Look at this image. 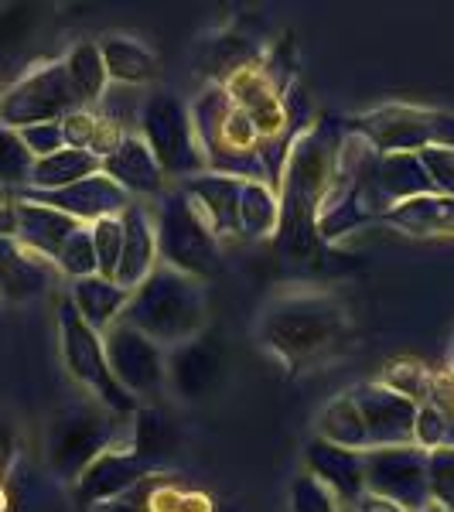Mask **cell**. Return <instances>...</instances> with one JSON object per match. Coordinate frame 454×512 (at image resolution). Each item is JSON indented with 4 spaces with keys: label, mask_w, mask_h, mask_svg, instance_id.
Wrapping results in <instances>:
<instances>
[{
    "label": "cell",
    "mask_w": 454,
    "mask_h": 512,
    "mask_svg": "<svg viewBox=\"0 0 454 512\" xmlns=\"http://www.w3.org/2000/svg\"><path fill=\"white\" fill-rule=\"evenodd\" d=\"M21 144L28 147V154L35 161L41 158H52L65 147V137H62V123H38V127H24L18 130Z\"/></svg>",
    "instance_id": "obj_29"
},
{
    "label": "cell",
    "mask_w": 454,
    "mask_h": 512,
    "mask_svg": "<svg viewBox=\"0 0 454 512\" xmlns=\"http://www.w3.org/2000/svg\"><path fill=\"white\" fill-rule=\"evenodd\" d=\"M420 164H424L427 178H434L437 188H444V192L454 195V147H424L420 151Z\"/></svg>",
    "instance_id": "obj_30"
},
{
    "label": "cell",
    "mask_w": 454,
    "mask_h": 512,
    "mask_svg": "<svg viewBox=\"0 0 454 512\" xmlns=\"http://www.w3.org/2000/svg\"><path fill=\"white\" fill-rule=\"evenodd\" d=\"M427 489L441 499L444 512H454V451H437L427 458Z\"/></svg>",
    "instance_id": "obj_28"
},
{
    "label": "cell",
    "mask_w": 454,
    "mask_h": 512,
    "mask_svg": "<svg viewBox=\"0 0 454 512\" xmlns=\"http://www.w3.org/2000/svg\"><path fill=\"white\" fill-rule=\"evenodd\" d=\"M0 509H4V489H0Z\"/></svg>",
    "instance_id": "obj_36"
},
{
    "label": "cell",
    "mask_w": 454,
    "mask_h": 512,
    "mask_svg": "<svg viewBox=\"0 0 454 512\" xmlns=\"http://www.w3.org/2000/svg\"><path fill=\"white\" fill-rule=\"evenodd\" d=\"M35 158L21 144L18 130L0 127V181H28Z\"/></svg>",
    "instance_id": "obj_27"
},
{
    "label": "cell",
    "mask_w": 454,
    "mask_h": 512,
    "mask_svg": "<svg viewBox=\"0 0 454 512\" xmlns=\"http://www.w3.org/2000/svg\"><path fill=\"white\" fill-rule=\"evenodd\" d=\"M55 260H59V267L65 270V274H72V277H79V280L96 277L99 267H96V250H93V233L79 226L76 233L65 239V246L59 250Z\"/></svg>",
    "instance_id": "obj_25"
},
{
    "label": "cell",
    "mask_w": 454,
    "mask_h": 512,
    "mask_svg": "<svg viewBox=\"0 0 454 512\" xmlns=\"http://www.w3.org/2000/svg\"><path fill=\"white\" fill-rule=\"evenodd\" d=\"M427 512H444V509H427Z\"/></svg>",
    "instance_id": "obj_37"
},
{
    "label": "cell",
    "mask_w": 454,
    "mask_h": 512,
    "mask_svg": "<svg viewBox=\"0 0 454 512\" xmlns=\"http://www.w3.org/2000/svg\"><path fill=\"white\" fill-rule=\"evenodd\" d=\"M120 222H123V250H120V267L113 274V284H120L123 291H134L154 270V229L137 205H127Z\"/></svg>",
    "instance_id": "obj_11"
},
{
    "label": "cell",
    "mask_w": 454,
    "mask_h": 512,
    "mask_svg": "<svg viewBox=\"0 0 454 512\" xmlns=\"http://www.w3.org/2000/svg\"><path fill=\"white\" fill-rule=\"evenodd\" d=\"M294 512H335V506H332V499H328L325 485L304 478L294 489Z\"/></svg>",
    "instance_id": "obj_31"
},
{
    "label": "cell",
    "mask_w": 454,
    "mask_h": 512,
    "mask_svg": "<svg viewBox=\"0 0 454 512\" xmlns=\"http://www.w3.org/2000/svg\"><path fill=\"white\" fill-rule=\"evenodd\" d=\"M79 110V99L72 93L65 62H48L28 72L7 96H0V123L14 130L38 127V123H55Z\"/></svg>",
    "instance_id": "obj_3"
},
{
    "label": "cell",
    "mask_w": 454,
    "mask_h": 512,
    "mask_svg": "<svg viewBox=\"0 0 454 512\" xmlns=\"http://www.w3.org/2000/svg\"><path fill=\"white\" fill-rule=\"evenodd\" d=\"M103 352H106V362H110L113 376H117V383L130 396H151L154 390H161L168 369H164L158 342L140 335L127 321H120V325H113L110 332H106Z\"/></svg>",
    "instance_id": "obj_6"
},
{
    "label": "cell",
    "mask_w": 454,
    "mask_h": 512,
    "mask_svg": "<svg viewBox=\"0 0 454 512\" xmlns=\"http://www.w3.org/2000/svg\"><path fill=\"white\" fill-rule=\"evenodd\" d=\"M127 301H130V291H123L120 284H113V280H106L99 274L79 280L76 291H72V304H76L79 318L86 321L93 332L110 325V321L127 308Z\"/></svg>",
    "instance_id": "obj_17"
},
{
    "label": "cell",
    "mask_w": 454,
    "mask_h": 512,
    "mask_svg": "<svg viewBox=\"0 0 454 512\" xmlns=\"http://www.w3.org/2000/svg\"><path fill=\"white\" fill-rule=\"evenodd\" d=\"M0 239H18V209L0 202Z\"/></svg>",
    "instance_id": "obj_33"
},
{
    "label": "cell",
    "mask_w": 454,
    "mask_h": 512,
    "mask_svg": "<svg viewBox=\"0 0 454 512\" xmlns=\"http://www.w3.org/2000/svg\"><path fill=\"white\" fill-rule=\"evenodd\" d=\"M41 205H52V209L65 212L72 219H110L113 212H123L127 209V195L117 181L103 178V175H93V178H82L76 185L62 188V192H45L38 195Z\"/></svg>",
    "instance_id": "obj_10"
},
{
    "label": "cell",
    "mask_w": 454,
    "mask_h": 512,
    "mask_svg": "<svg viewBox=\"0 0 454 512\" xmlns=\"http://www.w3.org/2000/svg\"><path fill=\"white\" fill-rule=\"evenodd\" d=\"M414 431H417V437H420V444H427V448H437V444L444 441V434H448V420H444V417L431 407V403H427V407H420V410H417Z\"/></svg>",
    "instance_id": "obj_32"
},
{
    "label": "cell",
    "mask_w": 454,
    "mask_h": 512,
    "mask_svg": "<svg viewBox=\"0 0 454 512\" xmlns=\"http://www.w3.org/2000/svg\"><path fill=\"white\" fill-rule=\"evenodd\" d=\"M103 161L93 158L89 151H76V147H62L59 154L52 158H41L31 164V185L45 188V192H62V188L76 185L82 178H93L99 175Z\"/></svg>",
    "instance_id": "obj_16"
},
{
    "label": "cell",
    "mask_w": 454,
    "mask_h": 512,
    "mask_svg": "<svg viewBox=\"0 0 454 512\" xmlns=\"http://www.w3.org/2000/svg\"><path fill=\"white\" fill-rule=\"evenodd\" d=\"M106 178L123 185L127 192H158L161 188V164L144 140H120V147L103 158Z\"/></svg>",
    "instance_id": "obj_14"
},
{
    "label": "cell",
    "mask_w": 454,
    "mask_h": 512,
    "mask_svg": "<svg viewBox=\"0 0 454 512\" xmlns=\"http://www.w3.org/2000/svg\"><path fill=\"white\" fill-rule=\"evenodd\" d=\"M62 349H65V362H69V373L76 376L82 386H89L96 396H103L120 414L134 410V396L117 383L110 362H106L103 342H99L93 328L79 318L72 301L62 304Z\"/></svg>",
    "instance_id": "obj_4"
},
{
    "label": "cell",
    "mask_w": 454,
    "mask_h": 512,
    "mask_svg": "<svg viewBox=\"0 0 454 512\" xmlns=\"http://www.w3.org/2000/svg\"><path fill=\"white\" fill-rule=\"evenodd\" d=\"M106 76L117 82H147L158 72V59L134 38H106L99 45Z\"/></svg>",
    "instance_id": "obj_19"
},
{
    "label": "cell",
    "mask_w": 454,
    "mask_h": 512,
    "mask_svg": "<svg viewBox=\"0 0 454 512\" xmlns=\"http://www.w3.org/2000/svg\"><path fill=\"white\" fill-rule=\"evenodd\" d=\"M147 472V461H140L137 454H99L89 461L86 475H82V499H110L117 492H127L130 485H137Z\"/></svg>",
    "instance_id": "obj_15"
},
{
    "label": "cell",
    "mask_w": 454,
    "mask_h": 512,
    "mask_svg": "<svg viewBox=\"0 0 454 512\" xmlns=\"http://www.w3.org/2000/svg\"><path fill=\"white\" fill-rule=\"evenodd\" d=\"M11 448H14V441H11V427L0 424V472H4L7 461H11Z\"/></svg>",
    "instance_id": "obj_35"
},
{
    "label": "cell",
    "mask_w": 454,
    "mask_h": 512,
    "mask_svg": "<svg viewBox=\"0 0 454 512\" xmlns=\"http://www.w3.org/2000/svg\"><path fill=\"white\" fill-rule=\"evenodd\" d=\"M396 222H403L414 233H454V202L451 198H417L407 202L400 212H393Z\"/></svg>",
    "instance_id": "obj_22"
},
{
    "label": "cell",
    "mask_w": 454,
    "mask_h": 512,
    "mask_svg": "<svg viewBox=\"0 0 454 512\" xmlns=\"http://www.w3.org/2000/svg\"><path fill=\"white\" fill-rule=\"evenodd\" d=\"M158 246L161 256L171 270L178 274H198V277H209L216 274V246H212V229L209 222L198 216L195 205L181 202H168V209L161 212L158 222Z\"/></svg>",
    "instance_id": "obj_5"
},
{
    "label": "cell",
    "mask_w": 454,
    "mask_h": 512,
    "mask_svg": "<svg viewBox=\"0 0 454 512\" xmlns=\"http://www.w3.org/2000/svg\"><path fill=\"white\" fill-rule=\"evenodd\" d=\"M263 332L270 349L291 362H301L335 342L342 332V311L325 297H294L267 318Z\"/></svg>",
    "instance_id": "obj_2"
},
{
    "label": "cell",
    "mask_w": 454,
    "mask_h": 512,
    "mask_svg": "<svg viewBox=\"0 0 454 512\" xmlns=\"http://www.w3.org/2000/svg\"><path fill=\"white\" fill-rule=\"evenodd\" d=\"M123 321L130 328H137L140 335L151 338V342L185 345L205 321L202 287L188 274H178L171 267L151 270L144 284L130 291Z\"/></svg>",
    "instance_id": "obj_1"
},
{
    "label": "cell",
    "mask_w": 454,
    "mask_h": 512,
    "mask_svg": "<svg viewBox=\"0 0 454 512\" xmlns=\"http://www.w3.org/2000/svg\"><path fill=\"white\" fill-rule=\"evenodd\" d=\"M356 407L366 424L369 441H407L417 424V407L396 390H379V386H362Z\"/></svg>",
    "instance_id": "obj_9"
},
{
    "label": "cell",
    "mask_w": 454,
    "mask_h": 512,
    "mask_svg": "<svg viewBox=\"0 0 454 512\" xmlns=\"http://www.w3.org/2000/svg\"><path fill=\"white\" fill-rule=\"evenodd\" d=\"M239 192H243V205H239V226H243L250 236L267 233V229L277 222V205H274V198H270V192L263 185H257V181H253V185H243Z\"/></svg>",
    "instance_id": "obj_24"
},
{
    "label": "cell",
    "mask_w": 454,
    "mask_h": 512,
    "mask_svg": "<svg viewBox=\"0 0 454 512\" xmlns=\"http://www.w3.org/2000/svg\"><path fill=\"white\" fill-rule=\"evenodd\" d=\"M41 260H45V256L31 253L18 239H0V291L14 294V297L35 294L41 287V280H45Z\"/></svg>",
    "instance_id": "obj_18"
},
{
    "label": "cell",
    "mask_w": 454,
    "mask_h": 512,
    "mask_svg": "<svg viewBox=\"0 0 454 512\" xmlns=\"http://www.w3.org/2000/svg\"><path fill=\"white\" fill-rule=\"evenodd\" d=\"M188 188H192L198 205L205 209V222H209L212 233H229V229L239 226V181L205 178Z\"/></svg>",
    "instance_id": "obj_20"
},
{
    "label": "cell",
    "mask_w": 454,
    "mask_h": 512,
    "mask_svg": "<svg viewBox=\"0 0 454 512\" xmlns=\"http://www.w3.org/2000/svg\"><path fill=\"white\" fill-rule=\"evenodd\" d=\"M93 250H96V267L99 277L113 280L120 267V250H123V222L120 219H99L93 226Z\"/></svg>",
    "instance_id": "obj_26"
},
{
    "label": "cell",
    "mask_w": 454,
    "mask_h": 512,
    "mask_svg": "<svg viewBox=\"0 0 454 512\" xmlns=\"http://www.w3.org/2000/svg\"><path fill=\"white\" fill-rule=\"evenodd\" d=\"M65 72H69V82H72V93H76L79 103H93V99L103 96L106 89V65H103V55L93 41H82L69 52L65 59Z\"/></svg>",
    "instance_id": "obj_21"
},
{
    "label": "cell",
    "mask_w": 454,
    "mask_h": 512,
    "mask_svg": "<svg viewBox=\"0 0 454 512\" xmlns=\"http://www.w3.org/2000/svg\"><path fill=\"white\" fill-rule=\"evenodd\" d=\"M359 509L362 512H407L403 506H396V502H390V499H359Z\"/></svg>",
    "instance_id": "obj_34"
},
{
    "label": "cell",
    "mask_w": 454,
    "mask_h": 512,
    "mask_svg": "<svg viewBox=\"0 0 454 512\" xmlns=\"http://www.w3.org/2000/svg\"><path fill=\"white\" fill-rule=\"evenodd\" d=\"M325 434L335 441V448H345V451L369 441L356 400H338L325 410Z\"/></svg>",
    "instance_id": "obj_23"
},
{
    "label": "cell",
    "mask_w": 454,
    "mask_h": 512,
    "mask_svg": "<svg viewBox=\"0 0 454 512\" xmlns=\"http://www.w3.org/2000/svg\"><path fill=\"white\" fill-rule=\"evenodd\" d=\"M144 130H147V144L154 147V158L161 168L175 171H195L202 168V154L192 144V130H188L185 110H181L178 99L171 96H154L144 106Z\"/></svg>",
    "instance_id": "obj_8"
},
{
    "label": "cell",
    "mask_w": 454,
    "mask_h": 512,
    "mask_svg": "<svg viewBox=\"0 0 454 512\" xmlns=\"http://www.w3.org/2000/svg\"><path fill=\"white\" fill-rule=\"evenodd\" d=\"M14 209H18V243H24L38 256H52L55 260L65 246V239L79 229L76 219L52 209V205L21 202V205H14Z\"/></svg>",
    "instance_id": "obj_12"
},
{
    "label": "cell",
    "mask_w": 454,
    "mask_h": 512,
    "mask_svg": "<svg viewBox=\"0 0 454 512\" xmlns=\"http://www.w3.org/2000/svg\"><path fill=\"white\" fill-rule=\"evenodd\" d=\"M379 151H424L427 140H454V120L441 113L410 110V106H386L356 120Z\"/></svg>",
    "instance_id": "obj_7"
},
{
    "label": "cell",
    "mask_w": 454,
    "mask_h": 512,
    "mask_svg": "<svg viewBox=\"0 0 454 512\" xmlns=\"http://www.w3.org/2000/svg\"><path fill=\"white\" fill-rule=\"evenodd\" d=\"M219 373H222V355L209 342H185L171 355V366H168L171 383H175V390L185 400H198V396L209 393L216 386Z\"/></svg>",
    "instance_id": "obj_13"
}]
</instances>
